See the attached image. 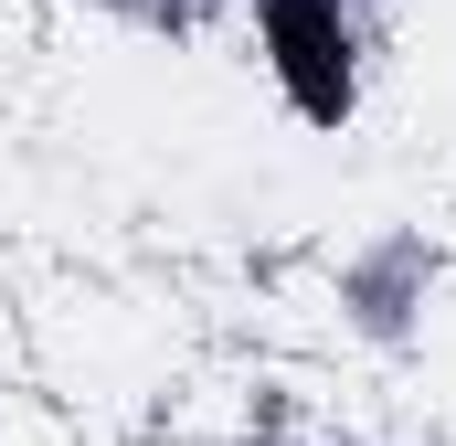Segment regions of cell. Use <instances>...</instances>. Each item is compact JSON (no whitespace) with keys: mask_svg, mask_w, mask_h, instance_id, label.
<instances>
[{"mask_svg":"<svg viewBox=\"0 0 456 446\" xmlns=\"http://www.w3.org/2000/svg\"><path fill=\"white\" fill-rule=\"evenodd\" d=\"M265 43H276V75H287L297 117L340 128L350 117V21H340V0H265Z\"/></svg>","mask_w":456,"mask_h":446,"instance_id":"6da1fadb","label":"cell"}]
</instances>
